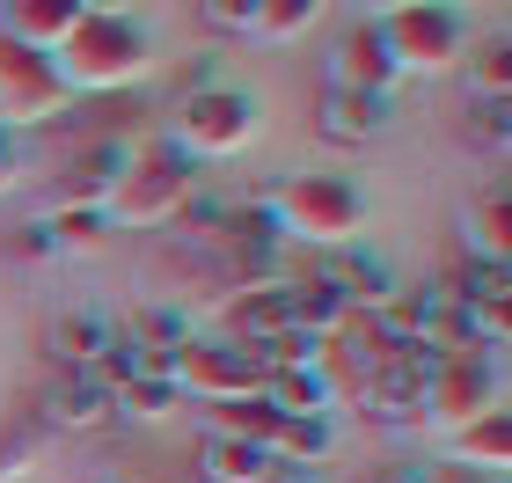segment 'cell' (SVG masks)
I'll return each instance as SVG.
<instances>
[{"instance_id":"cell-1","label":"cell","mask_w":512,"mask_h":483,"mask_svg":"<svg viewBox=\"0 0 512 483\" xmlns=\"http://www.w3.org/2000/svg\"><path fill=\"white\" fill-rule=\"evenodd\" d=\"M52 74H59L66 96H125V88H139L154 74V37L139 30V15L88 0L74 37L52 52Z\"/></svg>"},{"instance_id":"cell-2","label":"cell","mask_w":512,"mask_h":483,"mask_svg":"<svg viewBox=\"0 0 512 483\" xmlns=\"http://www.w3.org/2000/svg\"><path fill=\"white\" fill-rule=\"evenodd\" d=\"M264 213H271V227H278V242H308V249H330V257H337L344 242H359V227H366V198H359V183H352V176L315 169V176L278 183Z\"/></svg>"},{"instance_id":"cell-3","label":"cell","mask_w":512,"mask_h":483,"mask_svg":"<svg viewBox=\"0 0 512 483\" xmlns=\"http://www.w3.org/2000/svg\"><path fill=\"white\" fill-rule=\"evenodd\" d=\"M183 205H191V161L176 147H132L125 176L110 183V198H103V213H110V227L161 235V227L183 220Z\"/></svg>"},{"instance_id":"cell-4","label":"cell","mask_w":512,"mask_h":483,"mask_svg":"<svg viewBox=\"0 0 512 483\" xmlns=\"http://www.w3.org/2000/svg\"><path fill=\"white\" fill-rule=\"evenodd\" d=\"M374 30H381V52H388V66H395V81H403V74H417V81L454 74L461 52H469V15H461V8H439V0L388 8Z\"/></svg>"},{"instance_id":"cell-5","label":"cell","mask_w":512,"mask_h":483,"mask_svg":"<svg viewBox=\"0 0 512 483\" xmlns=\"http://www.w3.org/2000/svg\"><path fill=\"white\" fill-rule=\"evenodd\" d=\"M505 403V366L491 352H439L425 374V403H417V425L432 432H461L476 410Z\"/></svg>"},{"instance_id":"cell-6","label":"cell","mask_w":512,"mask_h":483,"mask_svg":"<svg viewBox=\"0 0 512 483\" xmlns=\"http://www.w3.org/2000/svg\"><path fill=\"white\" fill-rule=\"evenodd\" d=\"M169 388L183 403H249L264 396V366H256V352H242V344L227 337H191L183 352L169 359Z\"/></svg>"},{"instance_id":"cell-7","label":"cell","mask_w":512,"mask_h":483,"mask_svg":"<svg viewBox=\"0 0 512 483\" xmlns=\"http://www.w3.org/2000/svg\"><path fill=\"white\" fill-rule=\"evenodd\" d=\"M256 140V103L242 88H191L176 103V154L183 161H227Z\"/></svg>"},{"instance_id":"cell-8","label":"cell","mask_w":512,"mask_h":483,"mask_svg":"<svg viewBox=\"0 0 512 483\" xmlns=\"http://www.w3.org/2000/svg\"><path fill=\"white\" fill-rule=\"evenodd\" d=\"M52 118H66V88L52 74V59L22 52V44H0V132L52 125Z\"/></svg>"},{"instance_id":"cell-9","label":"cell","mask_w":512,"mask_h":483,"mask_svg":"<svg viewBox=\"0 0 512 483\" xmlns=\"http://www.w3.org/2000/svg\"><path fill=\"white\" fill-rule=\"evenodd\" d=\"M330 88H337V96H374V103L395 96V66H388V52H381V30H374V22H352V30L337 37V52H330Z\"/></svg>"},{"instance_id":"cell-10","label":"cell","mask_w":512,"mask_h":483,"mask_svg":"<svg viewBox=\"0 0 512 483\" xmlns=\"http://www.w3.org/2000/svg\"><path fill=\"white\" fill-rule=\"evenodd\" d=\"M227 344H242V352H256V344H271V337H286L293 330V286L278 279V286H235L227 293Z\"/></svg>"},{"instance_id":"cell-11","label":"cell","mask_w":512,"mask_h":483,"mask_svg":"<svg viewBox=\"0 0 512 483\" xmlns=\"http://www.w3.org/2000/svg\"><path fill=\"white\" fill-rule=\"evenodd\" d=\"M88 15V0H8L0 8V44H22V52L52 59L66 37H74V22Z\"/></svg>"},{"instance_id":"cell-12","label":"cell","mask_w":512,"mask_h":483,"mask_svg":"<svg viewBox=\"0 0 512 483\" xmlns=\"http://www.w3.org/2000/svg\"><path fill=\"white\" fill-rule=\"evenodd\" d=\"M447 454H454V469L461 476H483V483H498L505 462H512V410L491 403V410H476L461 432H447Z\"/></svg>"},{"instance_id":"cell-13","label":"cell","mask_w":512,"mask_h":483,"mask_svg":"<svg viewBox=\"0 0 512 483\" xmlns=\"http://www.w3.org/2000/svg\"><path fill=\"white\" fill-rule=\"evenodd\" d=\"M110 337L118 330H110L103 315H59V322H44V359H52L59 374H96Z\"/></svg>"},{"instance_id":"cell-14","label":"cell","mask_w":512,"mask_h":483,"mask_svg":"<svg viewBox=\"0 0 512 483\" xmlns=\"http://www.w3.org/2000/svg\"><path fill=\"white\" fill-rule=\"evenodd\" d=\"M461 249H469L476 264H512V198L498 183L461 205Z\"/></svg>"},{"instance_id":"cell-15","label":"cell","mask_w":512,"mask_h":483,"mask_svg":"<svg viewBox=\"0 0 512 483\" xmlns=\"http://www.w3.org/2000/svg\"><path fill=\"white\" fill-rule=\"evenodd\" d=\"M44 410H52L59 432H96V425L118 418V396H110L96 374H59V381H52V403H44Z\"/></svg>"},{"instance_id":"cell-16","label":"cell","mask_w":512,"mask_h":483,"mask_svg":"<svg viewBox=\"0 0 512 483\" xmlns=\"http://www.w3.org/2000/svg\"><path fill=\"white\" fill-rule=\"evenodd\" d=\"M125 161H132V147H118V140H88V147L74 154V176L59 183V205H103L110 183L125 176Z\"/></svg>"},{"instance_id":"cell-17","label":"cell","mask_w":512,"mask_h":483,"mask_svg":"<svg viewBox=\"0 0 512 483\" xmlns=\"http://www.w3.org/2000/svg\"><path fill=\"white\" fill-rule=\"evenodd\" d=\"M381 125H388V103H374V96H322V118H315V132L330 147H366V140H381Z\"/></svg>"},{"instance_id":"cell-18","label":"cell","mask_w":512,"mask_h":483,"mask_svg":"<svg viewBox=\"0 0 512 483\" xmlns=\"http://www.w3.org/2000/svg\"><path fill=\"white\" fill-rule=\"evenodd\" d=\"M264 403L271 418H330V359L308 366V374H264Z\"/></svg>"},{"instance_id":"cell-19","label":"cell","mask_w":512,"mask_h":483,"mask_svg":"<svg viewBox=\"0 0 512 483\" xmlns=\"http://www.w3.org/2000/svg\"><path fill=\"white\" fill-rule=\"evenodd\" d=\"M330 447H337L330 418H278L264 454H271V469H315V462H330Z\"/></svg>"},{"instance_id":"cell-20","label":"cell","mask_w":512,"mask_h":483,"mask_svg":"<svg viewBox=\"0 0 512 483\" xmlns=\"http://www.w3.org/2000/svg\"><path fill=\"white\" fill-rule=\"evenodd\" d=\"M44 235H52V257H96L110 242V213L103 205H59V213L44 220Z\"/></svg>"},{"instance_id":"cell-21","label":"cell","mask_w":512,"mask_h":483,"mask_svg":"<svg viewBox=\"0 0 512 483\" xmlns=\"http://www.w3.org/2000/svg\"><path fill=\"white\" fill-rule=\"evenodd\" d=\"M198 476L205 483H264L271 476V454L264 447H242V440H198Z\"/></svg>"},{"instance_id":"cell-22","label":"cell","mask_w":512,"mask_h":483,"mask_svg":"<svg viewBox=\"0 0 512 483\" xmlns=\"http://www.w3.org/2000/svg\"><path fill=\"white\" fill-rule=\"evenodd\" d=\"M205 432H213V440H242V447H271L278 418H271L264 396H249V403H213L205 410Z\"/></svg>"},{"instance_id":"cell-23","label":"cell","mask_w":512,"mask_h":483,"mask_svg":"<svg viewBox=\"0 0 512 483\" xmlns=\"http://www.w3.org/2000/svg\"><path fill=\"white\" fill-rule=\"evenodd\" d=\"M322 22L315 0H249V37H264V44H286V37H308Z\"/></svg>"},{"instance_id":"cell-24","label":"cell","mask_w":512,"mask_h":483,"mask_svg":"<svg viewBox=\"0 0 512 483\" xmlns=\"http://www.w3.org/2000/svg\"><path fill=\"white\" fill-rule=\"evenodd\" d=\"M461 66H469V88H476L483 103H505V96H512V44H505V37L469 44V52H461Z\"/></svg>"},{"instance_id":"cell-25","label":"cell","mask_w":512,"mask_h":483,"mask_svg":"<svg viewBox=\"0 0 512 483\" xmlns=\"http://www.w3.org/2000/svg\"><path fill=\"white\" fill-rule=\"evenodd\" d=\"M176 403H183V396H176L169 381H154V374H139V381H125V388H118V410H125V418H139V425L169 418Z\"/></svg>"},{"instance_id":"cell-26","label":"cell","mask_w":512,"mask_h":483,"mask_svg":"<svg viewBox=\"0 0 512 483\" xmlns=\"http://www.w3.org/2000/svg\"><path fill=\"white\" fill-rule=\"evenodd\" d=\"M205 22H213V30H227V37H249V0H213V8H205Z\"/></svg>"},{"instance_id":"cell-27","label":"cell","mask_w":512,"mask_h":483,"mask_svg":"<svg viewBox=\"0 0 512 483\" xmlns=\"http://www.w3.org/2000/svg\"><path fill=\"white\" fill-rule=\"evenodd\" d=\"M22 183V147H15V132H0V191H15Z\"/></svg>"},{"instance_id":"cell-28","label":"cell","mask_w":512,"mask_h":483,"mask_svg":"<svg viewBox=\"0 0 512 483\" xmlns=\"http://www.w3.org/2000/svg\"><path fill=\"white\" fill-rule=\"evenodd\" d=\"M374 483H432V469H417V462H388Z\"/></svg>"},{"instance_id":"cell-29","label":"cell","mask_w":512,"mask_h":483,"mask_svg":"<svg viewBox=\"0 0 512 483\" xmlns=\"http://www.w3.org/2000/svg\"><path fill=\"white\" fill-rule=\"evenodd\" d=\"M264 483H322V469H271Z\"/></svg>"}]
</instances>
